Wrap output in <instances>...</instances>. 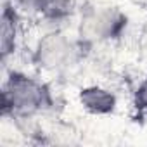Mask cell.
Listing matches in <instances>:
<instances>
[{
    "label": "cell",
    "instance_id": "6da1fadb",
    "mask_svg": "<svg viewBox=\"0 0 147 147\" xmlns=\"http://www.w3.org/2000/svg\"><path fill=\"white\" fill-rule=\"evenodd\" d=\"M2 100L5 113L16 116H31L47 106L49 95L45 87L35 78L21 73H12L5 82Z\"/></svg>",
    "mask_w": 147,
    "mask_h": 147
},
{
    "label": "cell",
    "instance_id": "7a4b0ae2",
    "mask_svg": "<svg viewBox=\"0 0 147 147\" xmlns=\"http://www.w3.org/2000/svg\"><path fill=\"white\" fill-rule=\"evenodd\" d=\"M73 55H75L73 43L64 35H59V33H52L42 38L36 49L38 64L50 71H59L69 66V62L73 61Z\"/></svg>",
    "mask_w": 147,
    "mask_h": 147
},
{
    "label": "cell",
    "instance_id": "3957f363",
    "mask_svg": "<svg viewBox=\"0 0 147 147\" xmlns=\"http://www.w3.org/2000/svg\"><path fill=\"white\" fill-rule=\"evenodd\" d=\"M80 104L92 114H109L116 107V97L107 88L87 87L80 92Z\"/></svg>",
    "mask_w": 147,
    "mask_h": 147
},
{
    "label": "cell",
    "instance_id": "277c9868",
    "mask_svg": "<svg viewBox=\"0 0 147 147\" xmlns=\"http://www.w3.org/2000/svg\"><path fill=\"white\" fill-rule=\"evenodd\" d=\"M119 24H121L119 16L114 11L106 9V11H102L99 14H94L88 19L87 30L95 38H107V36H111V35L116 33V30L119 28Z\"/></svg>",
    "mask_w": 147,
    "mask_h": 147
},
{
    "label": "cell",
    "instance_id": "5b68a950",
    "mask_svg": "<svg viewBox=\"0 0 147 147\" xmlns=\"http://www.w3.org/2000/svg\"><path fill=\"white\" fill-rule=\"evenodd\" d=\"M16 40H18V18L11 9L5 7L2 12V28H0V49H2L4 59L14 52Z\"/></svg>",
    "mask_w": 147,
    "mask_h": 147
},
{
    "label": "cell",
    "instance_id": "8992f818",
    "mask_svg": "<svg viewBox=\"0 0 147 147\" xmlns=\"http://www.w3.org/2000/svg\"><path fill=\"white\" fill-rule=\"evenodd\" d=\"M26 2L35 11L47 12V14H50V12L54 14L62 7V0H26Z\"/></svg>",
    "mask_w": 147,
    "mask_h": 147
},
{
    "label": "cell",
    "instance_id": "52a82bcc",
    "mask_svg": "<svg viewBox=\"0 0 147 147\" xmlns=\"http://www.w3.org/2000/svg\"><path fill=\"white\" fill-rule=\"evenodd\" d=\"M135 100H137V107L144 113H147V78L140 83L138 90H137V95H135Z\"/></svg>",
    "mask_w": 147,
    "mask_h": 147
}]
</instances>
